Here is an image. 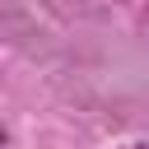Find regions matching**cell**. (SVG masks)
Listing matches in <instances>:
<instances>
[{
  "label": "cell",
  "instance_id": "cell-2",
  "mask_svg": "<svg viewBox=\"0 0 149 149\" xmlns=\"http://www.w3.org/2000/svg\"><path fill=\"white\" fill-rule=\"evenodd\" d=\"M135 149H149V140H140V144H135Z\"/></svg>",
  "mask_w": 149,
  "mask_h": 149
},
{
  "label": "cell",
  "instance_id": "cell-1",
  "mask_svg": "<svg viewBox=\"0 0 149 149\" xmlns=\"http://www.w3.org/2000/svg\"><path fill=\"white\" fill-rule=\"evenodd\" d=\"M5 140H9V130H5V126H0V144H5Z\"/></svg>",
  "mask_w": 149,
  "mask_h": 149
}]
</instances>
